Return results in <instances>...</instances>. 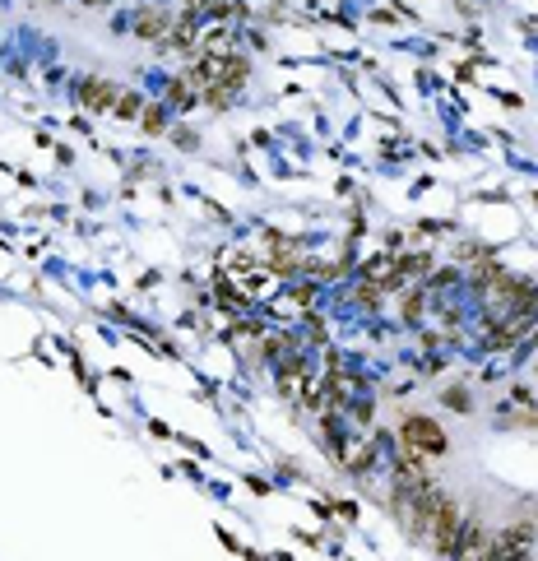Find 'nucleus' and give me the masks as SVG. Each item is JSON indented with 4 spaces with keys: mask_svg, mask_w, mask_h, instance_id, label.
<instances>
[{
    "mask_svg": "<svg viewBox=\"0 0 538 561\" xmlns=\"http://www.w3.org/2000/svg\"><path fill=\"white\" fill-rule=\"evenodd\" d=\"M460 505L450 501V497H441V505H436V515H432V542H436V552L441 557H455V538H460Z\"/></svg>",
    "mask_w": 538,
    "mask_h": 561,
    "instance_id": "obj_1",
    "label": "nucleus"
},
{
    "mask_svg": "<svg viewBox=\"0 0 538 561\" xmlns=\"http://www.w3.org/2000/svg\"><path fill=\"white\" fill-rule=\"evenodd\" d=\"M404 445H413L418 455H445V431L432 418H408L404 422Z\"/></svg>",
    "mask_w": 538,
    "mask_h": 561,
    "instance_id": "obj_2",
    "label": "nucleus"
},
{
    "mask_svg": "<svg viewBox=\"0 0 538 561\" xmlns=\"http://www.w3.org/2000/svg\"><path fill=\"white\" fill-rule=\"evenodd\" d=\"M134 33H139L144 42H163L167 38V14H163L158 5H144V10L134 14Z\"/></svg>",
    "mask_w": 538,
    "mask_h": 561,
    "instance_id": "obj_3",
    "label": "nucleus"
},
{
    "mask_svg": "<svg viewBox=\"0 0 538 561\" xmlns=\"http://www.w3.org/2000/svg\"><path fill=\"white\" fill-rule=\"evenodd\" d=\"M79 102L97 112V107H112L116 93H112V84H107V79H84V88H79Z\"/></svg>",
    "mask_w": 538,
    "mask_h": 561,
    "instance_id": "obj_4",
    "label": "nucleus"
},
{
    "mask_svg": "<svg viewBox=\"0 0 538 561\" xmlns=\"http://www.w3.org/2000/svg\"><path fill=\"white\" fill-rule=\"evenodd\" d=\"M134 112H139V97H134V93L116 97V117H134Z\"/></svg>",
    "mask_w": 538,
    "mask_h": 561,
    "instance_id": "obj_5",
    "label": "nucleus"
},
{
    "mask_svg": "<svg viewBox=\"0 0 538 561\" xmlns=\"http://www.w3.org/2000/svg\"><path fill=\"white\" fill-rule=\"evenodd\" d=\"M427 265H432L427 255H408V260H404V274H427Z\"/></svg>",
    "mask_w": 538,
    "mask_h": 561,
    "instance_id": "obj_6",
    "label": "nucleus"
},
{
    "mask_svg": "<svg viewBox=\"0 0 538 561\" xmlns=\"http://www.w3.org/2000/svg\"><path fill=\"white\" fill-rule=\"evenodd\" d=\"M445 404L460 408V413H469V394H464V390H445Z\"/></svg>",
    "mask_w": 538,
    "mask_h": 561,
    "instance_id": "obj_7",
    "label": "nucleus"
},
{
    "mask_svg": "<svg viewBox=\"0 0 538 561\" xmlns=\"http://www.w3.org/2000/svg\"><path fill=\"white\" fill-rule=\"evenodd\" d=\"M144 130H149V135H158V130H163V112H158V107H149V112H144Z\"/></svg>",
    "mask_w": 538,
    "mask_h": 561,
    "instance_id": "obj_8",
    "label": "nucleus"
},
{
    "mask_svg": "<svg viewBox=\"0 0 538 561\" xmlns=\"http://www.w3.org/2000/svg\"><path fill=\"white\" fill-rule=\"evenodd\" d=\"M404 315H408V320H418V315H423V297H408V307H404Z\"/></svg>",
    "mask_w": 538,
    "mask_h": 561,
    "instance_id": "obj_9",
    "label": "nucleus"
},
{
    "mask_svg": "<svg viewBox=\"0 0 538 561\" xmlns=\"http://www.w3.org/2000/svg\"><path fill=\"white\" fill-rule=\"evenodd\" d=\"M89 5H97V0H89Z\"/></svg>",
    "mask_w": 538,
    "mask_h": 561,
    "instance_id": "obj_10",
    "label": "nucleus"
}]
</instances>
